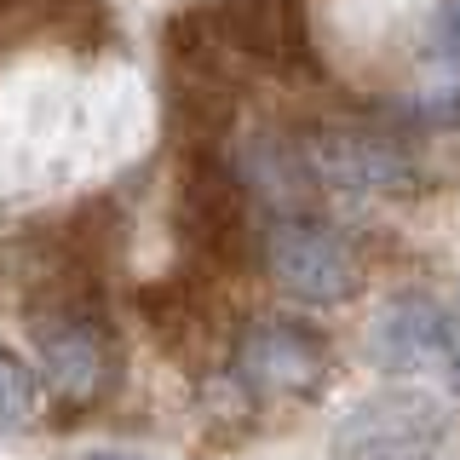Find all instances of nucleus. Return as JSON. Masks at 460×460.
<instances>
[{"label":"nucleus","mask_w":460,"mask_h":460,"mask_svg":"<svg viewBox=\"0 0 460 460\" xmlns=\"http://www.w3.org/2000/svg\"><path fill=\"white\" fill-rule=\"evenodd\" d=\"M443 409L426 392H374L334 426V460H443Z\"/></svg>","instance_id":"1"},{"label":"nucleus","mask_w":460,"mask_h":460,"mask_svg":"<svg viewBox=\"0 0 460 460\" xmlns=\"http://www.w3.org/2000/svg\"><path fill=\"white\" fill-rule=\"evenodd\" d=\"M265 270L277 277L282 294L305 299V305H345L363 288V265L345 248V236H334L328 225L282 213L265 236Z\"/></svg>","instance_id":"2"},{"label":"nucleus","mask_w":460,"mask_h":460,"mask_svg":"<svg viewBox=\"0 0 460 460\" xmlns=\"http://www.w3.org/2000/svg\"><path fill=\"white\" fill-rule=\"evenodd\" d=\"M179 225L208 265L236 270L248 259V184L219 155H190L179 184Z\"/></svg>","instance_id":"3"},{"label":"nucleus","mask_w":460,"mask_h":460,"mask_svg":"<svg viewBox=\"0 0 460 460\" xmlns=\"http://www.w3.org/2000/svg\"><path fill=\"white\" fill-rule=\"evenodd\" d=\"M236 380L265 397H316L328 380V345L305 323L259 316L236 340Z\"/></svg>","instance_id":"4"},{"label":"nucleus","mask_w":460,"mask_h":460,"mask_svg":"<svg viewBox=\"0 0 460 460\" xmlns=\"http://www.w3.org/2000/svg\"><path fill=\"white\" fill-rule=\"evenodd\" d=\"M460 345V328L455 316L426 294H397L385 299L380 316H374V334H368V351L380 368L392 374H420V368H449Z\"/></svg>","instance_id":"5"},{"label":"nucleus","mask_w":460,"mask_h":460,"mask_svg":"<svg viewBox=\"0 0 460 460\" xmlns=\"http://www.w3.org/2000/svg\"><path fill=\"white\" fill-rule=\"evenodd\" d=\"M305 162L323 184L351 196H397L414 190V162L397 150L392 138H374V133H351V127H323L305 144Z\"/></svg>","instance_id":"6"},{"label":"nucleus","mask_w":460,"mask_h":460,"mask_svg":"<svg viewBox=\"0 0 460 460\" xmlns=\"http://www.w3.org/2000/svg\"><path fill=\"white\" fill-rule=\"evenodd\" d=\"M35 345H40V368H47V385L64 402H93L104 397L110 385V351L98 323L81 305H64L52 316L35 323Z\"/></svg>","instance_id":"7"},{"label":"nucleus","mask_w":460,"mask_h":460,"mask_svg":"<svg viewBox=\"0 0 460 460\" xmlns=\"http://www.w3.org/2000/svg\"><path fill=\"white\" fill-rule=\"evenodd\" d=\"M190 18L208 29L213 47H225L242 64H288V35H294V12L288 0H208Z\"/></svg>","instance_id":"8"},{"label":"nucleus","mask_w":460,"mask_h":460,"mask_svg":"<svg viewBox=\"0 0 460 460\" xmlns=\"http://www.w3.org/2000/svg\"><path fill=\"white\" fill-rule=\"evenodd\" d=\"M236 172H242V184H253V190L270 201V208H288V213L305 208V179H316L311 162H305V150L294 155L282 138H270V133H253L248 138Z\"/></svg>","instance_id":"9"},{"label":"nucleus","mask_w":460,"mask_h":460,"mask_svg":"<svg viewBox=\"0 0 460 460\" xmlns=\"http://www.w3.org/2000/svg\"><path fill=\"white\" fill-rule=\"evenodd\" d=\"M40 420V374L0 345V431H29Z\"/></svg>","instance_id":"10"},{"label":"nucleus","mask_w":460,"mask_h":460,"mask_svg":"<svg viewBox=\"0 0 460 460\" xmlns=\"http://www.w3.org/2000/svg\"><path fill=\"white\" fill-rule=\"evenodd\" d=\"M431 52H438V64H460V0H443V6H438Z\"/></svg>","instance_id":"11"},{"label":"nucleus","mask_w":460,"mask_h":460,"mask_svg":"<svg viewBox=\"0 0 460 460\" xmlns=\"http://www.w3.org/2000/svg\"><path fill=\"white\" fill-rule=\"evenodd\" d=\"M86 460H150V455H133V449H93Z\"/></svg>","instance_id":"12"},{"label":"nucleus","mask_w":460,"mask_h":460,"mask_svg":"<svg viewBox=\"0 0 460 460\" xmlns=\"http://www.w3.org/2000/svg\"><path fill=\"white\" fill-rule=\"evenodd\" d=\"M449 380H455V392H460V345H455V357H449Z\"/></svg>","instance_id":"13"}]
</instances>
